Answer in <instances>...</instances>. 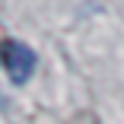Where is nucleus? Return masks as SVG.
I'll return each instance as SVG.
<instances>
[{
  "mask_svg": "<svg viewBox=\"0 0 124 124\" xmlns=\"http://www.w3.org/2000/svg\"><path fill=\"white\" fill-rule=\"evenodd\" d=\"M0 64H3L13 86H26L29 77L35 73V51L16 38H3L0 41Z\"/></svg>",
  "mask_w": 124,
  "mask_h": 124,
  "instance_id": "obj_1",
  "label": "nucleus"
},
{
  "mask_svg": "<svg viewBox=\"0 0 124 124\" xmlns=\"http://www.w3.org/2000/svg\"><path fill=\"white\" fill-rule=\"evenodd\" d=\"M73 124H99V121H95V115H80Z\"/></svg>",
  "mask_w": 124,
  "mask_h": 124,
  "instance_id": "obj_2",
  "label": "nucleus"
}]
</instances>
